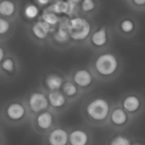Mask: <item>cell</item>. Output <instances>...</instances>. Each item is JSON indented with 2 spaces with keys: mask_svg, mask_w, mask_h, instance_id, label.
<instances>
[{
  "mask_svg": "<svg viewBox=\"0 0 145 145\" xmlns=\"http://www.w3.org/2000/svg\"><path fill=\"white\" fill-rule=\"evenodd\" d=\"M1 121L9 126H21L30 121V113L23 97L10 99L0 109Z\"/></svg>",
  "mask_w": 145,
  "mask_h": 145,
  "instance_id": "cell-1",
  "label": "cell"
},
{
  "mask_svg": "<svg viewBox=\"0 0 145 145\" xmlns=\"http://www.w3.org/2000/svg\"><path fill=\"white\" fill-rule=\"evenodd\" d=\"M121 68V61L118 56L113 52L106 51L95 57L91 67V71L96 79L110 80L119 74Z\"/></svg>",
  "mask_w": 145,
  "mask_h": 145,
  "instance_id": "cell-2",
  "label": "cell"
},
{
  "mask_svg": "<svg viewBox=\"0 0 145 145\" xmlns=\"http://www.w3.org/2000/svg\"><path fill=\"white\" fill-rule=\"evenodd\" d=\"M111 110V103L102 97H95L89 99L82 107L84 118L91 124L96 126L105 125L109 122Z\"/></svg>",
  "mask_w": 145,
  "mask_h": 145,
  "instance_id": "cell-3",
  "label": "cell"
},
{
  "mask_svg": "<svg viewBox=\"0 0 145 145\" xmlns=\"http://www.w3.org/2000/svg\"><path fill=\"white\" fill-rule=\"evenodd\" d=\"M59 115L50 109L40 112L30 118L31 130L39 136H44L59 125Z\"/></svg>",
  "mask_w": 145,
  "mask_h": 145,
  "instance_id": "cell-4",
  "label": "cell"
},
{
  "mask_svg": "<svg viewBox=\"0 0 145 145\" xmlns=\"http://www.w3.org/2000/svg\"><path fill=\"white\" fill-rule=\"evenodd\" d=\"M23 98L31 117L49 109L48 94L40 86L31 90Z\"/></svg>",
  "mask_w": 145,
  "mask_h": 145,
  "instance_id": "cell-5",
  "label": "cell"
},
{
  "mask_svg": "<svg viewBox=\"0 0 145 145\" xmlns=\"http://www.w3.org/2000/svg\"><path fill=\"white\" fill-rule=\"evenodd\" d=\"M67 29L71 41L79 43L85 41L90 36L92 26L86 18L76 16L68 20Z\"/></svg>",
  "mask_w": 145,
  "mask_h": 145,
  "instance_id": "cell-6",
  "label": "cell"
},
{
  "mask_svg": "<svg viewBox=\"0 0 145 145\" xmlns=\"http://www.w3.org/2000/svg\"><path fill=\"white\" fill-rule=\"evenodd\" d=\"M56 28L57 27L51 26L42 20H38L30 26L28 33L33 43L38 45H43L48 43L50 35Z\"/></svg>",
  "mask_w": 145,
  "mask_h": 145,
  "instance_id": "cell-7",
  "label": "cell"
},
{
  "mask_svg": "<svg viewBox=\"0 0 145 145\" xmlns=\"http://www.w3.org/2000/svg\"><path fill=\"white\" fill-rule=\"evenodd\" d=\"M20 71L21 63L20 59L9 51L0 63V77L5 80H13L19 76Z\"/></svg>",
  "mask_w": 145,
  "mask_h": 145,
  "instance_id": "cell-8",
  "label": "cell"
},
{
  "mask_svg": "<svg viewBox=\"0 0 145 145\" xmlns=\"http://www.w3.org/2000/svg\"><path fill=\"white\" fill-rule=\"evenodd\" d=\"M66 77V75L59 71H48L41 76L39 86L47 93L59 91L61 90Z\"/></svg>",
  "mask_w": 145,
  "mask_h": 145,
  "instance_id": "cell-9",
  "label": "cell"
},
{
  "mask_svg": "<svg viewBox=\"0 0 145 145\" xmlns=\"http://www.w3.org/2000/svg\"><path fill=\"white\" fill-rule=\"evenodd\" d=\"M82 91L89 90L94 84L95 76L93 72L86 68H79L73 70L68 76Z\"/></svg>",
  "mask_w": 145,
  "mask_h": 145,
  "instance_id": "cell-10",
  "label": "cell"
},
{
  "mask_svg": "<svg viewBox=\"0 0 145 145\" xmlns=\"http://www.w3.org/2000/svg\"><path fill=\"white\" fill-rule=\"evenodd\" d=\"M69 132L67 127L59 124L42 136V145H69Z\"/></svg>",
  "mask_w": 145,
  "mask_h": 145,
  "instance_id": "cell-11",
  "label": "cell"
},
{
  "mask_svg": "<svg viewBox=\"0 0 145 145\" xmlns=\"http://www.w3.org/2000/svg\"><path fill=\"white\" fill-rule=\"evenodd\" d=\"M47 94L49 103V109L57 115L64 113L71 104L61 90L48 92Z\"/></svg>",
  "mask_w": 145,
  "mask_h": 145,
  "instance_id": "cell-12",
  "label": "cell"
},
{
  "mask_svg": "<svg viewBox=\"0 0 145 145\" xmlns=\"http://www.w3.org/2000/svg\"><path fill=\"white\" fill-rule=\"evenodd\" d=\"M68 20L65 21H60L56 30L50 35L49 43H52L54 46H63L71 41L70 35L67 29Z\"/></svg>",
  "mask_w": 145,
  "mask_h": 145,
  "instance_id": "cell-13",
  "label": "cell"
},
{
  "mask_svg": "<svg viewBox=\"0 0 145 145\" xmlns=\"http://www.w3.org/2000/svg\"><path fill=\"white\" fill-rule=\"evenodd\" d=\"M142 105L143 102L140 97L135 94H129L126 96L121 102L122 109L130 115L138 114L141 110Z\"/></svg>",
  "mask_w": 145,
  "mask_h": 145,
  "instance_id": "cell-14",
  "label": "cell"
},
{
  "mask_svg": "<svg viewBox=\"0 0 145 145\" xmlns=\"http://www.w3.org/2000/svg\"><path fill=\"white\" fill-rule=\"evenodd\" d=\"M130 119V115L127 114L122 107H115L112 108L110 118H109V122L111 126L121 128L124 127L126 125H127L128 121Z\"/></svg>",
  "mask_w": 145,
  "mask_h": 145,
  "instance_id": "cell-15",
  "label": "cell"
},
{
  "mask_svg": "<svg viewBox=\"0 0 145 145\" xmlns=\"http://www.w3.org/2000/svg\"><path fill=\"white\" fill-rule=\"evenodd\" d=\"M89 132L83 128H73L69 132V145H90Z\"/></svg>",
  "mask_w": 145,
  "mask_h": 145,
  "instance_id": "cell-16",
  "label": "cell"
},
{
  "mask_svg": "<svg viewBox=\"0 0 145 145\" xmlns=\"http://www.w3.org/2000/svg\"><path fill=\"white\" fill-rule=\"evenodd\" d=\"M18 14L16 0H0V17L15 21Z\"/></svg>",
  "mask_w": 145,
  "mask_h": 145,
  "instance_id": "cell-17",
  "label": "cell"
},
{
  "mask_svg": "<svg viewBox=\"0 0 145 145\" xmlns=\"http://www.w3.org/2000/svg\"><path fill=\"white\" fill-rule=\"evenodd\" d=\"M61 91L67 97V99L70 101L71 103L75 102L76 99H78L81 96V93L82 92L68 76L66 77V79L62 85Z\"/></svg>",
  "mask_w": 145,
  "mask_h": 145,
  "instance_id": "cell-18",
  "label": "cell"
},
{
  "mask_svg": "<svg viewBox=\"0 0 145 145\" xmlns=\"http://www.w3.org/2000/svg\"><path fill=\"white\" fill-rule=\"evenodd\" d=\"M15 29V21L0 17V42L4 43L14 33Z\"/></svg>",
  "mask_w": 145,
  "mask_h": 145,
  "instance_id": "cell-19",
  "label": "cell"
},
{
  "mask_svg": "<svg viewBox=\"0 0 145 145\" xmlns=\"http://www.w3.org/2000/svg\"><path fill=\"white\" fill-rule=\"evenodd\" d=\"M108 39V32L105 27L97 29L90 36V43L95 48H103L107 44Z\"/></svg>",
  "mask_w": 145,
  "mask_h": 145,
  "instance_id": "cell-20",
  "label": "cell"
},
{
  "mask_svg": "<svg viewBox=\"0 0 145 145\" xmlns=\"http://www.w3.org/2000/svg\"><path fill=\"white\" fill-rule=\"evenodd\" d=\"M40 20L45 21L46 23H48V25H50L51 26H54V27L58 26L59 22H60V19L59 18V16L55 13L48 11L47 9L41 15Z\"/></svg>",
  "mask_w": 145,
  "mask_h": 145,
  "instance_id": "cell-21",
  "label": "cell"
},
{
  "mask_svg": "<svg viewBox=\"0 0 145 145\" xmlns=\"http://www.w3.org/2000/svg\"><path fill=\"white\" fill-rule=\"evenodd\" d=\"M68 9V2L63 1V0H58L55 3H52L47 10L51 11L57 14H67Z\"/></svg>",
  "mask_w": 145,
  "mask_h": 145,
  "instance_id": "cell-22",
  "label": "cell"
},
{
  "mask_svg": "<svg viewBox=\"0 0 145 145\" xmlns=\"http://www.w3.org/2000/svg\"><path fill=\"white\" fill-rule=\"evenodd\" d=\"M39 15V9L34 3H27L24 9V15L28 20H34Z\"/></svg>",
  "mask_w": 145,
  "mask_h": 145,
  "instance_id": "cell-23",
  "label": "cell"
},
{
  "mask_svg": "<svg viewBox=\"0 0 145 145\" xmlns=\"http://www.w3.org/2000/svg\"><path fill=\"white\" fill-rule=\"evenodd\" d=\"M135 24L131 19H124L120 23V30L125 34H130L134 31Z\"/></svg>",
  "mask_w": 145,
  "mask_h": 145,
  "instance_id": "cell-24",
  "label": "cell"
},
{
  "mask_svg": "<svg viewBox=\"0 0 145 145\" xmlns=\"http://www.w3.org/2000/svg\"><path fill=\"white\" fill-rule=\"evenodd\" d=\"M110 145H132L131 140L124 135H117L113 138Z\"/></svg>",
  "mask_w": 145,
  "mask_h": 145,
  "instance_id": "cell-25",
  "label": "cell"
},
{
  "mask_svg": "<svg viewBox=\"0 0 145 145\" xmlns=\"http://www.w3.org/2000/svg\"><path fill=\"white\" fill-rule=\"evenodd\" d=\"M96 3L94 0H82L81 3L82 9L84 12H91L95 9Z\"/></svg>",
  "mask_w": 145,
  "mask_h": 145,
  "instance_id": "cell-26",
  "label": "cell"
},
{
  "mask_svg": "<svg viewBox=\"0 0 145 145\" xmlns=\"http://www.w3.org/2000/svg\"><path fill=\"white\" fill-rule=\"evenodd\" d=\"M9 50L8 47L4 44V43L0 42V63L3 61V59L6 57V56L8 54Z\"/></svg>",
  "mask_w": 145,
  "mask_h": 145,
  "instance_id": "cell-27",
  "label": "cell"
},
{
  "mask_svg": "<svg viewBox=\"0 0 145 145\" xmlns=\"http://www.w3.org/2000/svg\"><path fill=\"white\" fill-rule=\"evenodd\" d=\"M5 142H6L5 135H4L3 129L0 126V145H5Z\"/></svg>",
  "mask_w": 145,
  "mask_h": 145,
  "instance_id": "cell-28",
  "label": "cell"
},
{
  "mask_svg": "<svg viewBox=\"0 0 145 145\" xmlns=\"http://www.w3.org/2000/svg\"><path fill=\"white\" fill-rule=\"evenodd\" d=\"M133 3L138 7H142L145 5V0H132Z\"/></svg>",
  "mask_w": 145,
  "mask_h": 145,
  "instance_id": "cell-29",
  "label": "cell"
},
{
  "mask_svg": "<svg viewBox=\"0 0 145 145\" xmlns=\"http://www.w3.org/2000/svg\"><path fill=\"white\" fill-rule=\"evenodd\" d=\"M52 0H36L37 3L39 5V6H46L48 5Z\"/></svg>",
  "mask_w": 145,
  "mask_h": 145,
  "instance_id": "cell-30",
  "label": "cell"
},
{
  "mask_svg": "<svg viewBox=\"0 0 145 145\" xmlns=\"http://www.w3.org/2000/svg\"><path fill=\"white\" fill-rule=\"evenodd\" d=\"M70 1H71V2H73L74 3L77 4V3H82V0H70Z\"/></svg>",
  "mask_w": 145,
  "mask_h": 145,
  "instance_id": "cell-31",
  "label": "cell"
},
{
  "mask_svg": "<svg viewBox=\"0 0 145 145\" xmlns=\"http://www.w3.org/2000/svg\"><path fill=\"white\" fill-rule=\"evenodd\" d=\"M132 145H143V144H132Z\"/></svg>",
  "mask_w": 145,
  "mask_h": 145,
  "instance_id": "cell-32",
  "label": "cell"
},
{
  "mask_svg": "<svg viewBox=\"0 0 145 145\" xmlns=\"http://www.w3.org/2000/svg\"><path fill=\"white\" fill-rule=\"evenodd\" d=\"M0 121H1V118H0Z\"/></svg>",
  "mask_w": 145,
  "mask_h": 145,
  "instance_id": "cell-33",
  "label": "cell"
}]
</instances>
